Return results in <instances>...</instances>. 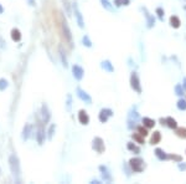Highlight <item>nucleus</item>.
<instances>
[{
	"instance_id": "nucleus-30",
	"label": "nucleus",
	"mask_w": 186,
	"mask_h": 184,
	"mask_svg": "<svg viewBox=\"0 0 186 184\" xmlns=\"http://www.w3.org/2000/svg\"><path fill=\"white\" fill-rule=\"evenodd\" d=\"M82 44H83V46H86V47H92V45H93V43L91 41L88 35H85L82 38Z\"/></svg>"
},
{
	"instance_id": "nucleus-25",
	"label": "nucleus",
	"mask_w": 186,
	"mask_h": 184,
	"mask_svg": "<svg viewBox=\"0 0 186 184\" xmlns=\"http://www.w3.org/2000/svg\"><path fill=\"white\" fill-rule=\"evenodd\" d=\"M175 133H176V136L178 137L186 139V127H178L175 130Z\"/></svg>"
},
{
	"instance_id": "nucleus-15",
	"label": "nucleus",
	"mask_w": 186,
	"mask_h": 184,
	"mask_svg": "<svg viewBox=\"0 0 186 184\" xmlns=\"http://www.w3.org/2000/svg\"><path fill=\"white\" fill-rule=\"evenodd\" d=\"M32 133V126L30 125V123H26V125L24 126V128H22V132H21V138L22 141H27L30 138Z\"/></svg>"
},
{
	"instance_id": "nucleus-35",
	"label": "nucleus",
	"mask_w": 186,
	"mask_h": 184,
	"mask_svg": "<svg viewBox=\"0 0 186 184\" xmlns=\"http://www.w3.org/2000/svg\"><path fill=\"white\" fill-rule=\"evenodd\" d=\"M62 3H63V6L65 9H66V13H67V15L68 16H71V3H69V0H62Z\"/></svg>"
},
{
	"instance_id": "nucleus-42",
	"label": "nucleus",
	"mask_w": 186,
	"mask_h": 184,
	"mask_svg": "<svg viewBox=\"0 0 186 184\" xmlns=\"http://www.w3.org/2000/svg\"><path fill=\"white\" fill-rule=\"evenodd\" d=\"M91 183H92V184H101L102 182H101V181H98V179H92Z\"/></svg>"
},
{
	"instance_id": "nucleus-20",
	"label": "nucleus",
	"mask_w": 186,
	"mask_h": 184,
	"mask_svg": "<svg viewBox=\"0 0 186 184\" xmlns=\"http://www.w3.org/2000/svg\"><path fill=\"white\" fill-rule=\"evenodd\" d=\"M160 141H161V133H160L159 131H155L154 133H153L151 138H150V143L154 146V144L160 143Z\"/></svg>"
},
{
	"instance_id": "nucleus-17",
	"label": "nucleus",
	"mask_w": 186,
	"mask_h": 184,
	"mask_svg": "<svg viewBox=\"0 0 186 184\" xmlns=\"http://www.w3.org/2000/svg\"><path fill=\"white\" fill-rule=\"evenodd\" d=\"M101 67L103 68L104 71L109 72V73L114 72V66H113V63H112L109 60H104V61H102V62H101Z\"/></svg>"
},
{
	"instance_id": "nucleus-27",
	"label": "nucleus",
	"mask_w": 186,
	"mask_h": 184,
	"mask_svg": "<svg viewBox=\"0 0 186 184\" xmlns=\"http://www.w3.org/2000/svg\"><path fill=\"white\" fill-rule=\"evenodd\" d=\"M55 132H56V125H55V123H52V125L49 127V130H47V139L49 141H51L53 138Z\"/></svg>"
},
{
	"instance_id": "nucleus-36",
	"label": "nucleus",
	"mask_w": 186,
	"mask_h": 184,
	"mask_svg": "<svg viewBox=\"0 0 186 184\" xmlns=\"http://www.w3.org/2000/svg\"><path fill=\"white\" fill-rule=\"evenodd\" d=\"M137 131H138V133H140L143 137H146V136L149 135V133H148V128H146L145 126H139V127L137 128Z\"/></svg>"
},
{
	"instance_id": "nucleus-45",
	"label": "nucleus",
	"mask_w": 186,
	"mask_h": 184,
	"mask_svg": "<svg viewBox=\"0 0 186 184\" xmlns=\"http://www.w3.org/2000/svg\"><path fill=\"white\" fill-rule=\"evenodd\" d=\"M0 173H1V169H0Z\"/></svg>"
},
{
	"instance_id": "nucleus-38",
	"label": "nucleus",
	"mask_w": 186,
	"mask_h": 184,
	"mask_svg": "<svg viewBox=\"0 0 186 184\" xmlns=\"http://www.w3.org/2000/svg\"><path fill=\"white\" fill-rule=\"evenodd\" d=\"M170 159H173V160H176V162H181L183 160V157L181 155H178V154H170Z\"/></svg>"
},
{
	"instance_id": "nucleus-41",
	"label": "nucleus",
	"mask_w": 186,
	"mask_h": 184,
	"mask_svg": "<svg viewBox=\"0 0 186 184\" xmlns=\"http://www.w3.org/2000/svg\"><path fill=\"white\" fill-rule=\"evenodd\" d=\"M30 6H36V0H27Z\"/></svg>"
},
{
	"instance_id": "nucleus-26",
	"label": "nucleus",
	"mask_w": 186,
	"mask_h": 184,
	"mask_svg": "<svg viewBox=\"0 0 186 184\" xmlns=\"http://www.w3.org/2000/svg\"><path fill=\"white\" fill-rule=\"evenodd\" d=\"M66 111L72 112V95L71 93H67L66 96Z\"/></svg>"
},
{
	"instance_id": "nucleus-47",
	"label": "nucleus",
	"mask_w": 186,
	"mask_h": 184,
	"mask_svg": "<svg viewBox=\"0 0 186 184\" xmlns=\"http://www.w3.org/2000/svg\"><path fill=\"white\" fill-rule=\"evenodd\" d=\"M185 1H186V0H185Z\"/></svg>"
},
{
	"instance_id": "nucleus-29",
	"label": "nucleus",
	"mask_w": 186,
	"mask_h": 184,
	"mask_svg": "<svg viewBox=\"0 0 186 184\" xmlns=\"http://www.w3.org/2000/svg\"><path fill=\"white\" fill-rule=\"evenodd\" d=\"M101 4H102V6H103L105 10H108V11H113V10H114L113 5L110 4L109 0H101Z\"/></svg>"
},
{
	"instance_id": "nucleus-34",
	"label": "nucleus",
	"mask_w": 186,
	"mask_h": 184,
	"mask_svg": "<svg viewBox=\"0 0 186 184\" xmlns=\"http://www.w3.org/2000/svg\"><path fill=\"white\" fill-rule=\"evenodd\" d=\"M174 90H175V93L178 95V96H180V97H181V96H184V91H185V89L183 87V85L178 84V85L175 86V89H174Z\"/></svg>"
},
{
	"instance_id": "nucleus-12",
	"label": "nucleus",
	"mask_w": 186,
	"mask_h": 184,
	"mask_svg": "<svg viewBox=\"0 0 186 184\" xmlns=\"http://www.w3.org/2000/svg\"><path fill=\"white\" fill-rule=\"evenodd\" d=\"M72 75L77 81H81L85 77V70L80 65H72Z\"/></svg>"
},
{
	"instance_id": "nucleus-24",
	"label": "nucleus",
	"mask_w": 186,
	"mask_h": 184,
	"mask_svg": "<svg viewBox=\"0 0 186 184\" xmlns=\"http://www.w3.org/2000/svg\"><path fill=\"white\" fill-rule=\"evenodd\" d=\"M132 138L137 142L138 144H144V143H145V141H144V138H145V137H143L140 133H133V135H132Z\"/></svg>"
},
{
	"instance_id": "nucleus-11",
	"label": "nucleus",
	"mask_w": 186,
	"mask_h": 184,
	"mask_svg": "<svg viewBox=\"0 0 186 184\" xmlns=\"http://www.w3.org/2000/svg\"><path fill=\"white\" fill-rule=\"evenodd\" d=\"M113 114L114 113H113V111H112L110 108H102L99 114H98V119H99V122L105 123L112 116H113Z\"/></svg>"
},
{
	"instance_id": "nucleus-21",
	"label": "nucleus",
	"mask_w": 186,
	"mask_h": 184,
	"mask_svg": "<svg viewBox=\"0 0 186 184\" xmlns=\"http://www.w3.org/2000/svg\"><path fill=\"white\" fill-rule=\"evenodd\" d=\"M170 25H171V27H174V29H179L180 25H181V21L179 19V16H176V15L170 16Z\"/></svg>"
},
{
	"instance_id": "nucleus-32",
	"label": "nucleus",
	"mask_w": 186,
	"mask_h": 184,
	"mask_svg": "<svg viewBox=\"0 0 186 184\" xmlns=\"http://www.w3.org/2000/svg\"><path fill=\"white\" fill-rule=\"evenodd\" d=\"M176 107H178L180 111H186V100L184 98H180L176 103Z\"/></svg>"
},
{
	"instance_id": "nucleus-28",
	"label": "nucleus",
	"mask_w": 186,
	"mask_h": 184,
	"mask_svg": "<svg viewBox=\"0 0 186 184\" xmlns=\"http://www.w3.org/2000/svg\"><path fill=\"white\" fill-rule=\"evenodd\" d=\"M8 87H9V81L5 77H1V79H0V92H4Z\"/></svg>"
},
{
	"instance_id": "nucleus-1",
	"label": "nucleus",
	"mask_w": 186,
	"mask_h": 184,
	"mask_svg": "<svg viewBox=\"0 0 186 184\" xmlns=\"http://www.w3.org/2000/svg\"><path fill=\"white\" fill-rule=\"evenodd\" d=\"M9 163V168H10V172L14 176V178H20L21 176V165H20V159L16 154H10V157L8 159Z\"/></svg>"
},
{
	"instance_id": "nucleus-14",
	"label": "nucleus",
	"mask_w": 186,
	"mask_h": 184,
	"mask_svg": "<svg viewBox=\"0 0 186 184\" xmlns=\"http://www.w3.org/2000/svg\"><path fill=\"white\" fill-rule=\"evenodd\" d=\"M78 122L83 126H87L88 123H90V116H88L87 111H85V109H80V112H78Z\"/></svg>"
},
{
	"instance_id": "nucleus-9",
	"label": "nucleus",
	"mask_w": 186,
	"mask_h": 184,
	"mask_svg": "<svg viewBox=\"0 0 186 184\" xmlns=\"http://www.w3.org/2000/svg\"><path fill=\"white\" fill-rule=\"evenodd\" d=\"M98 169H99L102 179L104 181V183H112V182H113V177H112L110 171L108 169V167H107V165H99Z\"/></svg>"
},
{
	"instance_id": "nucleus-7",
	"label": "nucleus",
	"mask_w": 186,
	"mask_h": 184,
	"mask_svg": "<svg viewBox=\"0 0 186 184\" xmlns=\"http://www.w3.org/2000/svg\"><path fill=\"white\" fill-rule=\"evenodd\" d=\"M92 149L96 151L98 154H102L105 151V146H104V141L101 137H94L92 141Z\"/></svg>"
},
{
	"instance_id": "nucleus-6",
	"label": "nucleus",
	"mask_w": 186,
	"mask_h": 184,
	"mask_svg": "<svg viewBox=\"0 0 186 184\" xmlns=\"http://www.w3.org/2000/svg\"><path fill=\"white\" fill-rule=\"evenodd\" d=\"M44 123H40L37 126V130H36V141H37V144L39 146H42L45 143L46 138H47V132L45 131L44 128Z\"/></svg>"
},
{
	"instance_id": "nucleus-8",
	"label": "nucleus",
	"mask_w": 186,
	"mask_h": 184,
	"mask_svg": "<svg viewBox=\"0 0 186 184\" xmlns=\"http://www.w3.org/2000/svg\"><path fill=\"white\" fill-rule=\"evenodd\" d=\"M76 95L82 102H85L86 105H92V97L90 96V93H87V91L81 89V87H77L76 89Z\"/></svg>"
},
{
	"instance_id": "nucleus-46",
	"label": "nucleus",
	"mask_w": 186,
	"mask_h": 184,
	"mask_svg": "<svg viewBox=\"0 0 186 184\" xmlns=\"http://www.w3.org/2000/svg\"><path fill=\"white\" fill-rule=\"evenodd\" d=\"M185 10H186V6H185Z\"/></svg>"
},
{
	"instance_id": "nucleus-44",
	"label": "nucleus",
	"mask_w": 186,
	"mask_h": 184,
	"mask_svg": "<svg viewBox=\"0 0 186 184\" xmlns=\"http://www.w3.org/2000/svg\"><path fill=\"white\" fill-rule=\"evenodd\" d=\"M183 87L186 90V77H184V86H183Z\"/></svg>"
},
{
	"instance_id": "nucleus-4",
	"label": "nucleus",
	"mask_w": 186,
	"mask_h": 184,
	"mask_svg": "<svg viewBox=\"0 0 186 184\" xmlns=\"http://www.w3.org/2000/svg\"><path fill=\"white\" fill-rule=\"evenodd\" d=\"M130 87H132V90H134L137 92V93H142V84H140V79H139V75L133 71L130 73Z\"/></svg>"
},
{
	"instance_id": "nucleus-22",
	"label": "nucleus",
	"mask_w": 186,
	"mask_h": 184,
	"mask_svg": "<svg viewBox=\"0 0 186 184\" xmlns=\"http://www.w3.org/2000/svg\"><path fill=\"white\" fill-rule=\"evenodd\" d=\"M58 52H60V57H61V61H62V66L65 68H67L68 67V61H67L66 55H65V51H63L62 46H60V47H58Z\"/></svg>"
},
{
	"instance_id": "nucleus-31",
	"label": "nucleus",
	"mask_w": 186,
	"mask_h": 184,
	"mask_svg": "<svg viewBox=\"0 0 186 184\" xmlns=\"http://www.w3.org/2000/svg\"><path fill=\"white\" fill-rule=\"evenodd\" d=\"M127 148L129 151H132V152H135V153H140V148H139L138 146H135L134 143H132V142H128V144H127Z\"/></svg>"
},
{
	"instance_id": "nucleus-39",
	"label": "nucleus",
	"mask_w": 186,
	"mask_h": 184,
	"mask_svg": "<svg viewBox=\"0 0 186 184\" xmlns=\"http://www.w3.org/2000/svg\"><path fill=\"white\" fill-rule=\"evenodd\" d=\"M6 49V41L3 39V36H0V50H5Z\"/></svg>"
},
{
	"instance_id": "nucleus-2",
	"label": "nucleus",
	"mask_w": 186,
	"mask_h": 184,
	"mask_svg": "<svg viewBox=\"0 0 186 184\" xmlns=\"http://www.w3.org/2000/svg\"><path fill=\"white\" fill-rule=\"evenodd\" d=\"M129 165L134 173H142L144 171V168H145V162L140 157H135L129 160Z\"/></svg>"
},
{
	"instance_id": "nucleus-5",
	"label": "nucleus",
	"mask_w": 186,
	"mask_h": 184,
	"mask_svg": "<svg viewBox=\"0 0 186 184\" xmlns=\"http://www.w3.org/2000/svg\"><path fill=\"white\" fill-rule=\"evenodd\" d=\"M72 10H73L74 17H76V21H77L78 26H80L81 29H85V19H83V15H82L80 8H78V4L76 1L72 3Z\"/></svg>"
},
{
	"instance_id": "nucleus-16",
	"label": "nucleus",
	"mask_w": 186,
	"mask_h": 184,
	"mask_svg": "<svg viewBox=\"0 0 186 184\" xmlns=\"http://www.w3.org/2000/svg\"><path fill=\"white\" fill-rule=\"evenodd\" d=\"M154 153H155L156 158L159 159V160H167V159H170V154H167L166 152L164 149H161V148H156Z\"/></svg>"
},
{
	"instance_id": "nucleus-23",
	"label": "nucleus",
	"mask_w": 186,
	"mask_h": 184,
	"mask_svg": "<svg viewBox=\"0 0 186 184\" xmlns=\"http://www.w3.org/2000/svg\"><path fill=\"white\" fill-rule=\"evenodd\" d=\"M142 122H143V126H145L146 128H154V126H155V121L153 118H149V117H144L142 119Z\"/></svg>"
},
{
	"instance_id": "nucleus-33",
	"label": "nucleus",
	"mask_w": 186,
	"mask_h": 184,
	"mask_svg": "<svg viewBox=\"0 0 186 184\" xmlns=\"http://www.w3.org/2000/svg\"><path fill=\"white\" fill-rule=\"evenodd\" d=\"M130 4V0H114V5L117 8H120V6H128Z\"/></svg>"
},
{
	"instance_id": "nucleus-43",
	"label": "nucleus",
	"mask_w": 186,
	"mask_h": 184,
	"mask_svg": "<svg viewBox=\"0 0 186 184\" xmlns=\"http://www.w3.org/2000/svg\"><path fill=\"white\" fill-rule=\"evenodd\" d=\"M4 11H5V9H4V6L1 5V4H0V15H3Z\"/></svg>"
},
{
	"instance_id": "nucleus-19",
	"label": "nucleus",
	"mask_w": 186,
	"mask_h": 184,
	"mask_svg": "<svg viewBox=\"0 0 186 184\" xmlns=\"http://www.w3.org/2000/svg\"><path fill=\"white\" fill-rule=\"evenodd\" d=\"M165 126L171 128V130H176V128H178V122H176V119L173 118V117H166L165 118Z\"/></svg>"
},
{
	"instance_id": "nucleus-18",
	"label": "nucleus",
	"mask_w": 186,
	"mask_h": 184,
	"mask_svg": "<svg viewBox=\"0 0 186 184\" xmlns=\"http://www.w3.org/2000/svg\"><path fill=\"white\" fill-rule=\"evenodd\" d=\"M10 36H11V40L12 41H15V43H19V41L21 40V33H20V30L16 29V27H14V29H11L10 31Z\"/></svg>"
},
{
	"instance_id": "nucleus-10",
	"label": "nucleus",
	"mask_w": 186,
	"mask_h": 184,
	"mask_svg": "<svg viewBox=\"0 0 186 184\" xmlns=\"http://www.w3.org/2000/svg\"><path fill=\"white\" fill-rule=\"evenodd\" d=\"M142 11H143L144 16H145V19H146V27H148V29L154 27L155 26V16L151 15V14L148 11L146 8H142Z\"/></svg>"
},
{
	"instance_id": "nucleus-40",
	"label": "nucleus",
	"mask_w": 186,
	"mask_h": 184,
	"mask_svg": "<svg viewBox=\"0 0 186 184\" xmlns=\"http://www.w3.org/2000/svg\"><path fill=\"white\" fill-rule=\"evenodd\" d=\"M178 168L180 171H186V163H183V160L178 163Z\"/></svg>"
},
{
	"instance_id": "nucleus-3",
	"label": "nucleus",
	"mask_w": 186,
	"mask_h": 184,
	"mask_svg": "<svg viewBox=\"0 0 186 184\" xmlns=\"http://www.w3.org/2000/svg\"><path fill=\"white\" fill-rule=\"evenodd\" d=\"M60 26H61V33L63 35V38L68 43H72V34L71 30H69V26L67 24V21L65 20L63 15H60Z\"/></svg>"
},
{
	"instance_id": "nucleus-37",
	"label": "nucleus",
	"mask_w": 186,
	"mask_h": 184,
	"mask_svg": "<svg viewBox=\"0 0 186 184\" xmlns=\"http://www.w3.org/2000/svg\"><path fill=\"white\" fill-rule=\"evenodd\" d=\"M155 13H156L158 17H159V20L164 21V14H165V13H164V9H162V8H156Z\"/></svg>"
},
{
	"instance_id": "nucleus-13",
	"label": "nucleus",
	"mask_w": 186,
	"mask_h": 184,
	"mask_svg": "<svg viewBox=\"0 0 186 184\" xmlns=\"http://www.w3.org/2000/svg\"><path fill=\"white\" fill-rule=\"evenodd\" d=\"M41 118H42V123L46 125V123L50 122L51 119V113H50V109H49V106L44 103L41 106Z\"/></svg>"
}]
</instances>
